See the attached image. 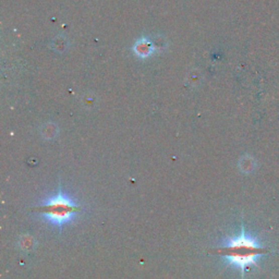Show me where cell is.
<instances>
[{
  "label": "cell",
  "instance_id": "cell-2",
  "mask_svg": "<svg viewBox=\"0 0 279 279\" xmlns=\"http://www.w3.org/2000/svg\"><path fill=\"white\" fill-rule=\"evenodd\" d=\"M32 211L41 214L50 224L61 227L70 223L74 218L75 214L80 213L82 209L66 193L59 190L55 197L48 199L42 205L32 209Z\"/></svg>",
  "mask_w": 279,
  "mask_h": 279
},
{
  "label": "cell",
  "instance_id": "cell-3",
  "mask_svg": "<svg viewBox=\"0 0 279 279\" xmlns=\"http://www.w3.org/2000/svg\"><path fill=\"white\" fill-rule=\"evenodd\" d=\"M132 51L140 59H147V58L152 57L154 54H156L157 48L155 47V45L150 38L141 37L133 44Z\"/></svg>",
  "mask_w": 279,
  "mask_h": 279
},
{
  "label": "cell",
  "instance_id": "cell-1",
  "mask_svg": "<svg viewBox=\"0 0 279 279\" xmlns=\"http://www.w3.org/2000/svg\"><path fill=\"white\" fill-rule=\"evenodd\" d=\"M214 254L222 255L228 259V264L236 266L241 271V278H244V271L251 265H255L257 257L268 254L270 250L257 242L255 238H252L245 233L244 227L241 228V233L239 236L228 238L227 242L213 251Z\"/></svg>",
  "mask_w": 279,
  "mask_h": 279
}]
</instances>
